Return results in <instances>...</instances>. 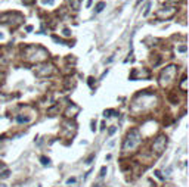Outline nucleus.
Wrapping results in <instances>:
<instances>
[{
  "label": "nucleus",
  "mask_w": 189,
  "mask_h": 187,
  "mask_svg": "<svg viewBox=\"0 0 189 187\" xmlns=\"http://www.w3.org/2000/svg\"><path fill=\"white\" fill-rule=\"evenodd\" d=\"M141 143V136H139V131L136 128H133L129 134H127V139L124 140V144H123V150H132L134 149L137 144Z\"/></svg>",
  "instance_id": "nucleus-1"
},
{
  "label": "nucleus",
  "mask_w": 189,
  "mask_h": 187,
  "mask_svg": "<svg viewBox=\"0 0 189 187\" xmlns=\"http://www.w3.org/2000/svg\"><path fill=\"white\" fill-rule=\"evenodd\" d=\"M176 72H177V66H176V65H169L166 69H162L161 75H160V84L162 87L167 85L171 80H174Z\"/></svg>",
  "instance_id": "nucleus-2"
},
{
  "label": "nucleus",
  "mask_w": 189,
  "mask_h": 187,
  "mask_svg": "<svg viewBox=\"0 0 189 187\" xmlns=\"http://www.w3.org/2000/svg\"><path fill=\"white\" fill-rule=\"evenodd\" d=\"M176 7H161L157 14H155V16L158 18V19H162V21H166V19H170V18H173L174 15H176Z\"/></svg>",
  "instance_id": "nucleus-3"
},
{
  "label": "nucleus",
  "mask_w": 189,
  "mask_h": 187,
  "mask_svg": "<svg viewBox=\"0 0 189 187\" xmlns=\"http://www.w3.org/2000/svg\"><path fill=\"white\" fill-rule=\"evenodd\" d=\"M53 71H55L53 65L44 64V65H40V66L35 68V75L37 77H47V75H52Z\"/></svg>",
  "instance_id": "nucleus-4"
},
{
  "label": "nucleus",
  "mask_w": 189,
  "mask_h": 187,
  "mask_svg": "<svg viewBox=\"0 0 189 187\" xmlns=\"http://www.w3.org/2000/svg\"><path fill=\"white\" fill-rule=\"evenodd\" d=\"M166 143H167V139L164 136H160L158 139L154 142V150L157 153H161L162 150H164V147H166Z\"/></svg>",
  "instance_id": "nucleus-5"
},
{
  "label": "nucleus",
  "mask_w": 189,
  "mask_h": 187,
  "mask_svg": "<svg viewBox=\"0 0 189 187\" xmlns=\"http://www.w3.org/2000/svg\"><path fill=\"white\" fill-rule=\"evenodd\" d=\"M78 110H80V108L77 106V105H71V106H68V109L65 110V115L68 117V118H72V117H75L78 114Z\"/></svg>",
  "instance_id": "nucleus-6"
},
{
  "label": "nucleus",
  "mask_w": 189,
  "mask_h": 187,
  "mask_svg": "<svg viewBox=\"0 0 189 187\" xmlns=\"http://www.w3.org/2000/svg\"><path fill=\"white\" fill-rule=\"evenodd\" d=\"M70 2V6L72 10H78L80 9V0H68Z\"/></svg>",
  "instance_id": "nucleus-7"
},
{
  "label": "nucleus",
  "mask_w": 189,
  "mask_h": 187,
  "mask_svg": "<svg viewBox=\"0 0 189 187\" xmlns=\"http://www.w3.org/2000/svg\"><path fill=\"white\" fill-rule=\"evenodd\" d=\"M104 7H105V3H104V2H99V3L96 5V14L102 12V10H104Z\"/></svg>",
  "instance_id": "nucleus-8"
},
{
  "label": "nucleus",
  "mask_w": 189,
  "mask_h": 187,
  "mask_svg": "<svg viewBox=\"0 0 189 187\" xmlns=\"http://www.w3.org/2000/svg\"><path fill=\"white\" fill-rule=\"evenodd\" d=\"M180 89H182L183 91H186V77H183L182 81H180Z\"/></svg>",
  "instance_id": "nucleus-9"
},
{
  "label": "nucleus",
  "mask_w": 189,
  "mask_h": 187,
  "mask_svg": "<svg viewBox=\"0 0 189 187\" xmlns=\"http://www.w3.org/2000/svg\"><path fill=\"white\" fill-rule=\"evenodd\" d=\"M133 72H134V74H132V75H130V78H132V80H133V78L136 77V74H137L136 71H133ZM141 75H143V77H148V75H149V72H148V71H146V72H143V74L141 72Z\"/></svg>",
  "instance_id": "nucleus-10"
},
{
  "label": "nucleus",
  "mask_w": 189,
  "mask_h": 187,
  "mask_svg": "<svg viewBox=\"0 0 189 187\" xmlns=\"http://www.w3.org/2000/svg\"><path fill=\"white\" fill-rule=\"evenodd\" d=\"M149 10H151V3L146 5V9H145V12H143V16H148V15H149Z\"/></svg>",
  "instance_id": "nucleus-11"
},
{
  "label": "nucleus",
  "mask_w": 189,
  "mask_h": 187,
  "mask_svg": "<svg viewBox=\"0 0 189 187\" xmlns=\"http://www.w3.org/2000/svg\"><path fill=\"white\" fill-rule=\"evenodd\" d=\"M111 114H115V110H105V112H104L105 117H111Z\"/></svg>",
  "instance_id": "nucleus-12"
},
{
  "label": "nucleus",
  "mask_w": 189,
  "mask_h": 187,
  "mask_svg": "<svg viewBox=\"0 0 189 187\" xmlns=\"http://www.w3.org/2000/svg\"><path fill=\"white\" fill-rule=\"evenodd\" d=\"M28 118H24V117H18V122H27Z\"/></svg>",
  "instance_id": "nucleus-13"
},
{
  "label": "nucleus",
  "mask_w": 189,
  "mask_h": 187,
  "mask_svg": "<svg viewBox=\"0 0 189 187\" xmlns=\"http://www.w3.org/2000/svg\"><path fill=\"white\" fill-rule=\"evenodd\" d=\"M64 35H67V37H70V35H71V33H70V30H68V28H64Z\"/></svg>",
  "instance_id": "nucleus-14"
},
{
  "label": "nucleus",
  "mask_w": 189,
  "mask_h": 187,
  "mask_svg": "<svg viewBox=\"0 0 189 187\" xmlns=\"http://www.w3.org/2000/svg\"><path fill=\"white\" fill-rule=\"evenodd\" d=\"M115 130H117V127H111V128H109V136H111V134H114Z\"/></svg>",
  "instance_id": "nucleus-15"
},
{
  "label": "nucleus",
  "mask_w": 189,
  "mask_h": 187,
  "mask_svg": "<svg viewBox=\"0 0 189 187\" xmlns=\"http://www.w3.org/2000/svg\"><path fill=\"white\" fill-rule=\"evenodd\" d=\"M105 172H106V168H105V167H102V169H100V175L104 177V175H105Z\"/></svg>",
  "instance_id": "nucleus-16"
},
{
  "label": "nucleus",
  "mask_w": 189,
  "mask_h": 187,
  "mask_svg": "<svg viewBox=\"0 0 189 187\" xmlns=\"http://www.w3.org/2000/svg\"><path fill=\"white\" fill-rule=\"evenodd\" d=\"M179 52H186V46H180L179 47Z\"/></svg>",
  "instance_id": "nucleus-17"
},
{
  "label": "nucleus",
  "mask_w": 189,
  "mask_h": 187,
  "mask_svg": "<svg viewBox=\"0 0 189 187\" xmlns=\"http://www.w3.org/2000/svg\"><path fill=\"white\" fill-rule=\"evenodd\" d=\"M42 162H43V164L46 165V164H49V159H46V158H42Z\"/></svg>",
  "instance_id": "nucleus-18"
},
{
  "label": "nucleus",
  "mask_w": 189,
  "mask_h": 187,
  "mask_svg": "<svg viewBox=\"0 0 189 187\" xmlns=\"http://www.w3.org/2000/svg\"><path fill=\"white\" fill-rule=\"evenodd\" d=\"M179 2H182V0H169V3H179Z\"/></svg>",
  "instance_id": "nucleus-19"
},
{
  "label": "nucleus",
  "mask_w": 189,
  "mask_h": 187,
  "mask_svg": "<svg viewBox=\"0 0 189 187\" xmlns=\"http://www.w3.org/2000/svg\"><path fill=\"white\" fill-rule=\"evenodd\" d=\"M27 31H28V33H30V31H33V27H31V25H28V27H27Z\"/></svg>",
  "instance_id": "nucleus-20"
},
{
  "label": "nucleus",
  "mask_w": 189,
  "mask_h": 187,
  "mask_svg": "<svg viewBox=\"0 0 189 187\" xmlns=\"http://www.w3.org/2000/svg\"><path fill=\"white\" fill-rule=\"evenodd\" d=\"M89 84H90V85H93V78H92V77L89 78Z\"/></svg>",
  "instance_id": "nucleus-21"
},
{
  "label": "nucleus",
  "mask_w": 189,
  "mask_h": 187,
  "mask_svg": "<svg viewBox=\"0 0 189 187\" xmlns=\"http://www.w3.org/2000/svg\"><path fill=\"white\" fill-rule=\"evenodd\" d=\"M141 2H142V0H137V5H139V3H141Z\"/></svg>",
  "instance_id": "nucleus-22"
}]
</instances>
